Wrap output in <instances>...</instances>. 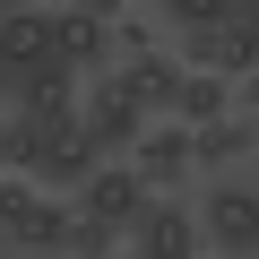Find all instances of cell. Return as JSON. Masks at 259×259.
I'll return each mask as SVG.
<instances>
[{
    "instance_id": "6da1fadb",
    "label": "cell",
    "mask_w": 259,
    "mask_h": 259,
    "mask_svg": "<svg viewBox=\"0 0 259 259\" xmlns=\"http://www.w3.org/2000/svg\"><path fill=\"white\" fill-rule=\"evenodd\" d=\"M199 233L225 250V259H259V182H207L199 199Z\"/></svg>"
},
{
    "instance_id": "7a4b0ae2",
    "label": "cell",
    "mask_w": 259,
    "mask_h": 259,
    "mask_svg": "<svg viewBox=\"0 0 259 259\" xmlns=\"http://www.w3.org/2000/svg\"><path fill=\"white\" fill-rule=\"evenodd\" d=\"M0 199H9V250H69V225L78 207H61V190H35V182H0Z\"/></svg>"
},
{
    "instance_id": "3957f363",
    "label": "cell",
    "mask_w": 259,
    "mask_h": 259,
    "mask_svg": "<svg viewBox=\"0 0 259 259\" xmlns=\"http://www.w3.org/2000/svg\"><path fill=\"white\" fill-rule=\"evenodd\" d=\"M104 78H112V87H121L130 104H139L147 121H156V112L173 121V104H182V52H156V44H139V52H121V61H112Z\"/></svg>"
},
{
    "instance_id": "277c9868",
    "label": "cell",
    "mask_w": 259,
    "mask_h": 259,
    "mask_svg": "<svg viewBox=\"0 0 259 259\" xmlns=\"http://www.w3.org/2000/svg\"><path fill=\"white\" fill-rule=\"evenodd\" d=\"M156 199H164V190H147L139 164H104V173L78 190V216H95V225H112V233H139V216H147Z\"/></svg>"
},
{
    "instance_id": "5b68a950",
    "label": "cell",
    "mask_w": 259,
    "mask_h": 259,
    "mask_svg": "<svg viewBox=\"0 0 259 259\" xmlns=\"http://www.w3.org/2000/svg\"><path fill=\"white\" fill-rule=\"evenodd\" d=\"M199 242H207V233H199V207L173 199V190L139 216V233H130V250H139V259H199Z\"/></svg>"
},
{
    "instance_id": "8992f818",
    "label": "cell",
    "mask_w": 259,
    "mask_h": 259,
    "mask_svg": "<svg viewBox=\"0 0 259 259\" xmlns=\"http://www.w3.org/2000/svg\"><path fill=\"white\" fill-rule=\"evenodd\" d=\"M52 44H61V61H69L78 78H104V69H112L121 26H112L104 9H52Z\"/></svg>"
},
{
    "instance_id": "52a82bcc",
    "label": "cell",
    "mask_w": 259,
    "mask_h": 259,
    "mask_svg": "<svg viewBox=\"0 0 259 259\" xmlns=\"http://www.w3.org/2000/svg\"><path fill=\"white\" fill-rule=\"evenodd\" d=\"M61 61V44H52V9H9L0 18V78H35V69H52Z\"/></svg>"
},
{
    "instance_id": "ba28073f",
    "label": "cell",
    "mask_w": 259,
    "mask_h": 259,
    "mask_svg": "<svg viewBox=\"0 0 259 259\" xmlns=\"http://www.w3.org/2000/svg\"><path fill=\"white\" fill-rule=\"evenodd\" d=\"M182 69H207V78H250L259 69V35L242 18L207 26V35H182Z\"/></svg>"
},
{
    "instance_id": "9c48e42d",
    "label": "cell",
    "mask_w": 259,
    "mask_h": 259,
    "mask_svg": "<svg viewBox=\"0 0 259 259\" xmlns=\"http://www.w3.org/2000/svg\"><path fill=\"white\" fill-rule=\"evenodd\" d=\"M95 173H104V147L87 139V121H61V130H52V147H44V182H35V190H61V199H78Z\"/></svg>"
},
{
    "instance_id": "30bf717a",
    "label": "cell",
    "mask_w": 259,
    "mask_h": 259,
    "mask_svg": "<svg viewBox=\"0 0 259 259\" xmlns=\"http://www.w3.org/2000/svg\"><path fill=\"white\" fill-rule=\"evenodd\" d=\"M9 95H18V112H26V121H44V130H61V121H78V104H87V78H78L69 61H52V69H35V78H18Z\"/></svg>"
},
{
    "instance_id": "8fae6325",
    "label": "cell",
    "mask_w": 259,
    "mask_h": 259,
    "mask_svg": "<svg viewBox=\"0 0 259 259\" xmlns=\"http://www.w3.org/2000/svg\"><path fill=\"white\" fill-rule=\"evenodd\" d=\"M130 164L147 173V190H173V182L199 164V156H190V121H156L147 139H139V156H130Z\"/></svg>"
},
{
    "instance_id": "7c38bea8",
    "label": "cell",
    "mask_w": 259,
    "mask_h": 259,
    "mask_svg": "<svg viewBox=\"0 0 259 259\" xmlns=\"http://www.w3.org/2000/svg\"><path fill=\"white\" fill-rule=\"evenodd\" d=\"M190 156L207 164V173H225V164H242V156H259V121L242 112H225V121H207V130H190Z\"/></svg>"
},
{
    "instance_id": "4fadbf2b",
    "label": "cell",
    "mask_w": 259,
    "mask_h": 259,
    "mask_svg": "<svg viewBox=\"0 0 259 259\" xmlns=\"http://www.w3.org/2000/svg\"><path fill=\"white\" fill-rule=\"evenodd\" d=\"M44 147H52L44 121H26V112L0 121V173H9V182H44Z\"/></svg>"
},
{
    "instance_id": "5bb4252c",
    "label": "cell",
    "mask_w": 259,
    "mask_h": 259,
    "mask_svg": "<svg viewBox=\"0 0 259 259\" xmlns=\"http://www.w3.org/2000/svg\"><path fill=\"white\" fill-rule=\"evenodd\" d=\"M225 78H207V69H182V104H173V121H190V130H207V121H225Z\"/></svg>"
},
{
    "instance_id": "9a60e30c",
    "label": "cell",
    "mask_w": 259,
    "mask_h": 259,
    "mask_svg": "<svg viewBox=\"0 0 259 259\" xmlns=\"http://www.w3.org/2000/svg\"><path fill=\"white\" fill-rule=\"evenodd\" d=\"M156 9H164L173 35H207V26H225V18H242V0H156Z\"/></svg>"
},
{
    "instance_id": "2e32d148",
    "label": "cell",
    "mask_w": 259,
    "mask_h": 259,
    "mask_svg": "<svg viewBox=\"0 0 259 259\" xmlns=\"http://www.w3.org/2000/svg\"><path fill=\"white\" fill-rule=\"evenodd\" d=\"M121 242H130V233H112V225H95V216L69 225V259H121Z\"/></svg>"
},
{
    "instance_id": "e0dca14e",
    "label": "cell",
    "mask_w": 259,
    "mask_h": 259,
    "mask_svg": "<svg viewBox=\"0 0 259 259\" xmlns=\"http://www.w3.org/2000/svg\"><path fill=\"white\" fill-rule=\"evenodd\" d=\"M242 112H250V121H259V69H250V78H242Z\"/></svg>"
},
{
    "instance_id": "ac0fdd59",
    "label": "cell",
    "mask_w": 259,
    "mask_h": 259,
    "mask_svg": "<svg viewBox=\"0 0 259 259\" xmlns=\"http://www.w3.org/2000/svg\"><path fill=\"white\" fill-rule=\"evenodd\" d=\"M9 112H18V95H9V78H0V121H9Z\"/></svg>"
},
{
    "instance_id": "d6986e66",
    "label": "cell",
    "mask_w": 259,
    "mask_h": 259,
    "mask_svg": "<svg viewBox=\"0 0 259 259\" xmlns=\"http://www.w3.org/2000/svg\"><path fill=\"white\" fill-rule=\"evenodd\" d=\"M242 26H250V35H259V0H242Z\"/></svg>"
},
{
    "instance_id": "ffe728a7",
    "label": "cell",
    "mask_w": 259,
    "mask_h": 259,
    "mask_svg": "<svg viewBox=\"0 0 259 259\" xmlns=\"http://www.w3.org/2000/svg\"><path fill=\"white\" fill-rule=\"evenodd\" d=\"M0 250H9V199H0Z\"/></svg>"
},
{
    "instance_id": "44dd1931",
    "label": "cell",
    "mask_w": 259,
    "mask_h": 259,
    "mask_svg": "<svg viewBox=\"0 0 259 259\" xmlns=\"http://www.w3.org/2000/svg\"><path fill=\"white\" fill-rule=\"evenodd\" d=\"M9 9H35V0H0V18H9Z\"/></svg>"
},
{
    "instance_id": "7402d4cb",
    "label": "cell",
    "mask_w": 259,
    "mask_h": 259,
    "mask_svg": "<svg viewBox=\"0 0 259 259\" xmlns=\"http://www.w3.org/2000/svg\"><path fill=\"white\" fill-rule=\"evenodd\" d=\"M121 259H139V250H121Z\"/></svg>"
},
{
    "instance_id": "603a6c76",
    "label": "cell",
    "mask_w": 259,
    "mask_h": 259,
    "mask_svg": "<svg viewBox=\"0 0 259 259\" xmlns=\"http://www.w3.org/2000/svg\"><path fill=\"white\" fill-rule=\"evenodd\" d=\"M0 182H9V173H0Z\"/></svg>"
}]
</instances>
